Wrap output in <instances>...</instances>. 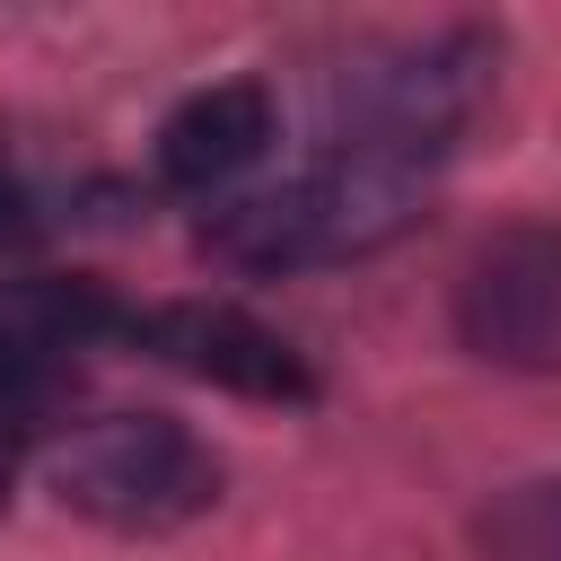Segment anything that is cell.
I'll list each match as a JSON object with an SVG mask.
<instances>
[{
	"label": "cell",
	"mask_w": 561,
	"mask_h": 561,
	"mask_svg": "<svg viewBox=\"0 0 561 561\" xmlns=\"http://www.w3.org/2000/svg\"><path fill=\"white\" fill-rule=\"evenodd\" d=\"M421 210H430V167L377 158V149H324L316 167L263 193L210 202L202 245L228 272H324L394 245L403 228H421Z\"/></svg>",
	"instance_id": "6da1fadb"
},
{
	"label": "cell",
	"mask_w": 561,
	"mask_h": 561,
	"mask_svg": "<svg viewBox=\"0 0 561 561\" xmlns=\"http://www.w3.org/2000/svg\"><path fill=\"white\" fill-rule=\"evenodd\" d=\"M44 482L61 508L114 526V535H175L219 500V456L167 421V412H105L53 438Z\"/></svg>",
	"instance_id": "7a4b0ae2"
},
{
	"label": "cell",
	"mask_w": 561,
	"mask_h": 561,
	"mask_svg": "<svg viewBox=\"0 0 561 561\" xmlns=\"http://www.w3.org/2000/svg\"><path fill=\"white\" fill-rule=\"evenodd\" d=\"M491 61H500V44L482 26H456V35H430V44H403V53L342 70L333 79V149L438 167L456 149V131L482 114Z\"/></svg>",
	"instance_id": "3957f363"
},
{
	"label": "cell",
	"mask_w": 561,
	"mask_h": 561,
	"mask_svg": "<svg viewBox=\"0 0 561 561\" xmlns=\"http://www.w3.org/2000/svg\"><path fill=\"white\" fill-rule=\"evenodd\" d=\"M456 333L491 368L552 377L561 368V228L517 219L482 237L473 263L456 272Z\"/></svg>",
	"instance_id": "277c9868"
},
{
	"label": "cell",
	"mask_w": 561,
	"mask_h": 561,
	"mask_svg": "<svg viewBox=\"0 0 561 561\" xmlns=\"http://www.w3.org/2000/svg\"><path fill=\"white\" fill-rule=\"evenodd\" d=\"M96 342H131V307H114L96 280H61V272L0 280V412L44 430L53 394Z\"/></svg>",
	"instance_id": "5b68a950"
},
{
	"label": "cell",
	"mask_w": 561,
	"mask_h": 561,
	"mask_svg": "<svg viewBox=\"0 0 561 561\" xmlns=\"http://www.w3.org/2000/svg\"><path fill=\"white\" fill-rule=\"evenodd\" d=\"M131 342L219 394H245V403H316V368L245 307L228 298H175V307H131Z\"/></svg>",
	"instance_id": "8992f818"
},
{
	"label": "cell",
	"mask_w": 561,
	"mask_h": 561,
	"mask_svg": "<svg viewBox=\"0 0 561 561\" xmlns=\"http://www.w3.org/2000/svg\"><path fill=\"white\" fill-rule=\"evenodd\" d=\"M272 131H280V114H272V88H263V79H210V88H193V96L158 123V175H167L175 193L219 202L245 167H263Z\"/></svg>",
	"instance_id": "52a82bcc"
},
{
	"label": "cell",
	"mask_w": 561,
	"mask_h": 561,
	"mask_svg": "<svg viewBox=\"0 0 561 561\" xmlns=\"http://www.w3.org/2000/svg\"><path fill=\"white\" fill-rule=\"evenodd\" d=\"M482 552L491 561H561V482H517L482 508Z\"/></svg>",
	"instance_id": "ba28073f"
},
{
	"label": "cell",
	"mask_w": 561,
	"mask_h": 561,
	"mask_svg": "<svg viewBox=\"0 0 561 561\" xmlns=\"http://www.w3.org/2000/svg\"><path fill=\"white\" fill-rule=\"evenodd\" d=\"M35 237H44V202H35V184L18 167H0V254L9 245H35Z\"/></svg>",
	"instance_id": "9c48e42d"
},
{
	"label": "cell",
	"mask_w": 561,
	"mask_h": 561,
	"mask_svg": "<svg viewBox=\"0 0 561 561\" xmlns=\"http://www.w3.org/2000/svg\"><path fill=\"white\" fill-rule=\"evenodd\" d=\"M26 447H35V430H26L18 412H0V508H9V491H18V465H26Z\"/></svg>",
	"instance_id": "30bf717a"
}]
</instances>
